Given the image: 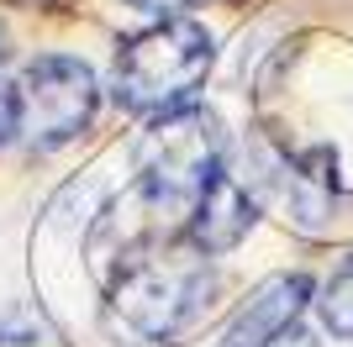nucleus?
Returning <instances> with one entry per match:
<instances>
[{"mask_svg":"<svg viewBox=\"0 0 353 347\" xmlns=\"http://www.w3.org/2000/svg\"><path fill=\"white\" fill-rule=\"evenodd\" d=\"M264 347H316V337H311L306 326H301V321H295V326H285L280 337H269Z\"/></svg>","mask_w":353,"mask_h":347,"instance_id":"9d476101","label":"nucleus"},{"mask_svg":"<svg viewBox=\"0 0 353 347\" xmlns=\"http://www.w3.org/2000/svg\"><path fill=\"white\" fill-rule=\"evenodd\" d=\"M0 347H63V337L37 311H11L0 316Z\"/></svg>","mask_w":353,"mask_h":347,"instance_id":"6e6552de","label":"nucleus"},{"mask_svg":"<svg viewBox=\"0 0 353 347\" xmlns=\"http://www.w3.org/2000/svg\"><path fill=\"white\" fill-rule=\"evenodd\" d=\"M132 169L148 195H159L163 205H174L185 216V205L227 169V127H221V116L201 101H185V105L148 116V127L132 143Z\"/></svg>","mask_w":353,"mask_h":347,"instance_id":"7ed1b4c3","label":"nucleus"},{"mask_svg":"<svg viewBox=\"0 0 353 347\" xmlns=\"http://www.w3.org/2000/svg\"><path fill=\"white\" fill-rule=\"evenodd\" d=\"M105 295V332L127 347H159L195 332L216 305V269L206 253H195L185 237H153V242L121 253L101 269Z\"/></svg>","mask_w":353,"mask_h":347,"instance_id":"f257e3e1","label":"nucleus"},{"mask_svg":"<svg viewBox=\"0 0 353 347\" xmlns=\"http://www.w3.org/2000/svg\"><path fill=\"white\" fill-rule=\"evenodd\" d=\"M216 63V37L195 16H159L153 27L117 43L111 58V101L121 111L159 116L169 105H185L206 85Z\"/></svg>","mask_w":353,"mask_h":347,"instance_id":"f03ea898","label":"nucleus"},{"mask_svg":"<svg viewBox=\"0 0 353 347\" xmlns=\"http://www.w3.org/2000/svg\"><path fill=\"white\" fill-rule=\"evenodd\" d=\"M259 221V195L243 174L221 169L190 205H185V221H179V237L195 247V253H206V258H221V253H232L243 237L253 231Z\"/></svg>","mask_w":353,"mask_h":347,"instance_id":"39448f33","label":"nucleus"},{"mask_svg":"<svg viewBox=\"0 0 353 347\" xmlns=\"http://www.w3.org/2000/svg\"><path fill=\"white\" fill-rule=\"evenodd\" d=\"M6 63H11V27L0 21V69H6Z\"/></svg>","mask_w":353,"mask_h":347,"instance_id":"9b49d317","label":"nucleus"},{"mask_svg":"<svg viewBox=\"0 0 353 347\" xmlns=\"http://www.w3.org/2000/svg\"><path fill=\"white\" fill-rule=\"evenodd\" d=\"M16 143L27 153H59L79 143L101 111V79L74 53H37L11 79Z\"/></svg>","mask_w":353,"mask_h":347,"instance_id":"20e7f679","label":"nucleus"},{"mask_svg":"<svg viewBox=\"0 0 353 347\" xmlns=\"http://www.w3.org/2000/svg\"><path fill=\"white\" fill-rule=\"evenodd\" d=\"M143 11H174V6H185V0H137Z\"/></svg>","mask_w":353,"mask_h":347,"instance_id":"f8f14e48","label":"nucleus"},{"mask_svg":"<svg viewBox=\"0 0 353 347\" xmlns=\"http://www.w3.org/2000/svg\"><path fill=\"white\" fill-rule=\"evenodd\" d=\"M306 300H311V279L306 274H269L248 300L237 305V316L221 326L216 347H264L269 337H280L285 326L301 321Z\"/></svg>","mask_w":353,"mask_h":347,"instance_id":"423d86ee","label":"nucleus"},{"mask_svg":"<svg viewBox=\"0 0 353 347\" xmlns=\"http://www.w3.org/2000/svg\"><path fill=\"white\" fill-rule=\"evenodd\" d=\"M16 143V105H11V85L0 79V147Z\"/></svg>","mask_w":353,"mask_h":347,"instance_id":"1a4fd4ad","label":"nucleus"},{"mask_svg":"<svg viewBox=\"0 0 353 347\" xmlns=\"http://www.w3.org/2000/svg\"><path fill=\"white\" fill-rule=\"evenodd\" d=\"M316 311H322V326L343 342H353V253L332 269V279L316 295Z\"/></svg>","mask_w":353,"mask_h":347,"instance_id":"0eeeda50","label":"nucleus"}]
</instances>
